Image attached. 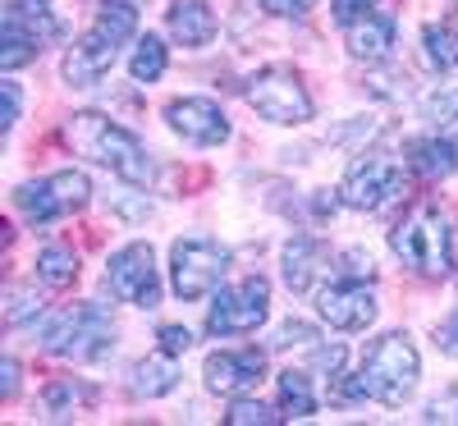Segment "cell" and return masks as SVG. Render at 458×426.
<instances>
[{"label":"cell","mask_w":458,"mask_h":426,"mask_svg":"<svg viewBox=\"0 0 458 426\" xmlns=\"http://www.w3.org/2000/svg\"><path fill=\"white\" fill-rule=\"evenodd\" d=\"M165 64H170V51H165V42L161 37H138V47H133V55H129V73H133V83H157L161 73H165Z\"/></svg>","instance_id":"cell-23"},{"label":"cell","mask_w":458,"mask_h":426,"mask_svg":"<svg viewBox=\"0 0 458 426\" xmlns=\"http://www.w3.org/2000/svg\"><path fill=\"white\" fill-rule=\"evenodd\" d=\"M243 97H248V106L261 115L266 124H308L312 120V97H308V88L298 83V73L293 69H284V64H266V69H257L252 79H248V88H243Z\"/></svg>","instance_id":"cell-6"},{"label":"cell","mask_w":458,"mask_h":426,"mask_svg":"<svg viewBox=\"0 0 458 426\" xmlns=\"http://www.w3.org/2000/svg\"><path fill=\"white\" fill-rule=\"evenodd\" d=\"M32 266H37V280L51 285V289H69L73 280H79V252L64 248V243H47Z\"/></svg>","instance_id":"cell-20"},{"label":"cell","mask_w":458,"mask_h":426,"mask_svg":"<svg viewBox=\"0 0 458 426\" xmlns=\"http://www.w3.org/2000/svg\"><path fill=\"white\" fill-rule=\"evenodd\" d=\"M165 124L193 147H220L229 138V120L211 97H179L165 106Z\"/></svg>","instance_id":"cell-11"},{"label":"cell","mask_w":458,"mask_h":426,"mask_svg":"<svg viewBox=\"0 0 458 426\" xmlns=\"http://www.w3.org/2000/svg\"><path fill=\"white\" fill-rule=\"evenodd\" d=\"M225 422L229 426H276V422H284V413L266 408L261 399H234V408L225 413Z\"/></svg>","instance_id":"cell-27"},{"label":"cell","mask_w":458,"mask_h":426,"mask_svg":"<svg viewBox=\"0 0 458 426\" xmlns=\"http://www.w3.org/2000/svg\"><path fill=\"white\" fill-rule=\"evenodd\" d=\"M202 376H207L211 395L239 399V395H248L252 385L266 376V354H261V348H220V354L207 358Z\"/></svg>","instance_id":"cell-12"},{"label":"cell","mask_w":458,"mask_h":426,"mask_svg":"<svg viewBox=\"0 0 458 426\" xmlns=\"http://www.w3.org/2000/svg\"><path fill=\"white\" fill-rule=\"evenodd\" d=\"M37 312H42V298H37L32 289H10V307H5V321H10V326H23V321H32Z\"/></svg>","instance_id":"cell-28"},{"label":"cell","mask_w":458,"mask_h":426,"mask_svg":"<svg viewBox=\"0 0 458 426\" xmlns=\"http://www.w3.org/2000/svg\"><path fill=\"white\" fill-rule=\"evenodd\" d=\"M293 344H317V330L308 321H284L271 339V348H293Z\"/></svg>","instance_id":"cell-30"},{"label":"cell","mask_w":458,"mask_h":426,"mask_svg":"<svg viewBox=\"0 0 458 426\" xmlns=\"http://www.w3.org/2000/svg\"><path fill=\"white\" fill-rule=\"evenodd\" d=\"M161 354H170V358H183L188 348H193V335H188V326H161Z\"/></svg>","instance_id":"cell-31"},{"label":"cell","mask_w":458,"mask_h":426,"mask_svg":"<svg viewBox=\"0 0 458 426\" xmlns=\"http://www.w3.org/2000/svg\"><path fill=\"white\" fill-rule=\"evenodd\" d=\"M64 142L79 151V157L106 166L110 175H120V179L133 183V188H147L151 179H157V166H151L147 147H142L124 124L106 120V115H97V110L69 115V120H64Z\"/></svg>","instance_id":"cell-1"},{"label":"cell","mask_w":458,"mask_h":426,"mask_svg":"<svg viewBox=\"0 0 458 426\" xmlns=\"http://www.w3.org/2000/svg\"><path fill=\"white\" fill-rule=\"evenodd\" d=\"M408 166L422 175V179H449L458 170V142L454 138H412L408 142Z\"/></svg>","instance_id":"cell-18"},{"label":"cell","mask_w":458,"mask_h":426,"mask_svg":"<svg viewBox=\"0 0 458 426\" xmlns=\"http://www.w3.org/2000/svg\"><path fill=\"white\" fill-rule=\"evenodd\" d=\"M427 120H436V124H458V92H436V97H427Z\"/></svg>","instance_id":"cell-29"},{"label":"cell","mask_w":458,"mask_h":426,"mask_svg":"<svg viewBox=\"0 0 458 426\" xmlns=\"http://www.w3.org/2000/svg\"><path fill=\"white\" fill-rule=\"evenodd\" d=\"M51 192H55V202H60L64 216L69 211H83L88 198H92V179L83 170H55L51 175Z\"/></svg>","instance_id":"cell-26"},{"label":"cell","mask_w":458,"mask_h":426,"mask_svg":"<svg viewBox=\"0 0 458 426\" xmlns=\"http://www.w3.org/2000/svg\"><path fill=\"white\" fill-rule=\"evenodd\" d=\"M326 270H330V252H326L321 239L298 234V239L284 243V285H289L293 294H312Z\"/></svg>","instance_id":"cell-14"},{"label":"cell","mask_w":458,"mask_h":426,"mask_svg":"<svg viewBox=\"0 0 458 426\" xmlns=\"http://www.w3.org/2000/svg\"><path fill=\"white\" fill-rule=\"evenodd\" d=\"M14 207L23 211V220H28V225H51V220H60V216H64V211H60V202H55V192H51V179L19 183Z\"/></svg>","instance_id":"cell-21"},{"label":"cell","mask_w":458,"mask_h":426,"mask_svg":"<svg viewBox=\"0 0 458 426\" xmlns=\"http://www.w3.org/2000/svg\"><path fill=\"white\" fill-rule=\"evenodd\" d=\"M276 390H280V413L284 417H312L317 413V395H312V376L308 371H298V367L280 371Z\"/></svg>","instance_id":"cell-22"},{"label":"cell","mask_w":458,"mask_h":426,"mask_svg":"<svg viewBox=\"0 0 458 426\" xmlns=\"http://www.w3.org/2000/svg\"><path fill=\"white\" fill-rule=\"evenodd\" d=\"M436 348H440L445 358H458V307L436 326Z\"/></svg>","instance_id":"cell-33"},{"label":"cell","mask_w":458,"mask_h":426,"mask_svg":"<svg viewBox=\"0 0 458 426\" xmlns=\"http://www.w3.org/2000/svg\"><path fill=\"white\" fill-rule=\"evenodd\" d=\"M229 270V248H220L216 239H179L170 248V285L183 302H198V298H211Z\"/></svg>","instance_id":"cell-7"},{"label":"cell","mask_w":458,"mask_h":426,"mask_svg":"<svg viewBox=\"0 0 458 426\" xmlns=\"http://www.w3.org/2000/svg\"><path fill=\"white\" fill-rule=\"evenodd\" d=\"M271 312V285L261 276H248L243 285L216 289L211 307H207V330L211 335H248L266 321Z\"/></svg>","instance_id":"cell-10"},{"label":"cell","mask_w":458,"mask_h":426,"mask_svg":"<svg viewBox=\"0 0 458 426\" xmlns=\"http://www.w3.org/2000/svg\"><path fill=\"white\" fill-rule=\"evenodd\" d=\"M0 88H5V129H14L19 124V110H23V92H19L14 79H5Z\"/></svg>","instance_id":"cell-36"},{"label":"cell","mask_w":458,"mask_h":426,"mask_svg":"<svg viewBox=\"0 0 458 426\" xmlns=\"http://www.w3.org/2000/svg\"><path fill=\"white\" fill-rule=\"evenodd\" d=\"M390 248L394 257L417 270L427 280H445L454 270V239H449V220L440 216V207L417 202L394 229H390Z\"/></svg>","instance_id":"cell-3"},{"label":"cell","mask_w":458,"mask_h":426,"mask_svg":"<svg viewBox=\"0 0 458 426\" xmlns=\"http://www.w3.org/2000/svg\"><path fill=\"white\" fill-rule=\"evenodd\" d=\"M114 339V321L101 302H73L64 307L60 317L47 321L42 330V348L55 358H73V362H88V358H101Z\"/></svg>","instance_id":"cell-5"},{"label":"cell","mask_w":458,"mask_h":426,"mask_svg":"<svg viewBox=\"0 0 458 426\" xmlns=\"http://www.w3.org/2000/svg\"><path fill=\"white\" fill-rule=\"evenodd\" d=\"M106 285H110V294L120 302H133V307H142V312L161 307V276H157L151 243H124L120 252H110Z\"/></svg>","instance_id":"cell-9"},{"label":"cell","mask_w":458,"mask_h":426,"mask_svg":"<svg viewBox=\"0 0 458 426\" xmlns=\"http://www.w3.org/2000/svg\"><path fill=\"white\" fill-rule=\"evenodd\" d=\"M339 261H344V270H349V280H371V276H376L371 257H367V252H358V248H349Z\"/></svg>","instance_id":"cell-35"},{"label":"cell","mask_w":458,"mask_h":426,"mask_svg":"<svg viewBox=\"0 0 458 426\" xmlns=\"http://www.w3.org/2000/svg\"><path fill=\"white\" fill-rule=\"evenodd\" d=\"M133 32H138V0H101L97 23L64 55V83L69 88H97L110 73V64L120 60V47Z\"/></svg>","instance_id":"cell-2"},{"label":"cell","mask_w":458,"mask_h":426,"mask_svg":"<svg viewBox=\"0 0 458 426\" xmlns=\"http://www.w3.org/2000/svg\"><path fill=\"white\" fill-rule=\"evenodd\" d=\"M179 385V371H174V362H170V354H161V358H147V362H138L133 367V380H129V390L138 395V399H161V395H170Z\"/></svg>","instance_id":"cell-19"},{"label":"cell","mask_w":458,"mask_h":426,"mask_svg":"<svg viewBox=\"0 0 458 426\" xmlns=\"http://www.w3.org/2000/svg\"><path fill=\"white\" fill-rule=\"evenodd\" d=\"M362 385H367V399L386 404V408H399L412 390H417V376H422V358H417V348L408 335L390 330L380 335L367 358H362Z\"/></svg>","instance_id":"cell-4"},{"label":"cell","mask_w":458,"mask_h":426,"mask_svg":"<svg viewBox=\"0 0 458 426\" xmlns=\"http://www.w3.org/2000/svg\"><path fill=\"white\" fill-rule=\"evenodd\" d=\"M271 14H280V19H302L308 14V0H261Z\"/></svg>","instance_id":"cell-38"},{"label":"cell","mask_w":458,"mask_h":426,"mask_svg":"<svg viewBox=\"0 0 458 426\" xmlns=\"http://www.w3.org/2000/svg\"><path fill=\"white\" fill-rule=\"evenodd\" d=\"M376 10V0H330V14L349 28V23H358L362 14H371Z\"/></svg>","instance_id":"cell-32"},{"label":"cell","mask_w":458,"mask_h":426,"mask_svg":"<svg viewBox=\"0 0 458 426\" xmlns=\"http://www.w3.org/2000/svg\"><path fill=\"white\" fill-rule=\"evenodd\" d=\"M422 55L436 73H449L458 69V32L449 23H427L422 28Z\"/></svg>","instance_id":"cell-24"},{"label":"cell","mask_w":458,"mask_h":426,"mask_svg":"<svg viewBox=\"0 0 458 426\" xmlns=\"http://www.w3.org/2000/svg\"><path fill=\"white\" fill-rule=\"evenodd\" d=\"M394 14H362L358 23H349V55L362 64H386L394 55Z\"/></svg>","instance_id":"cell-15"},{"label":"cell","mask_w":458,"mask_h":426,"mask_svg":"<svg viewBox=\"0 0 458 426\" xmlns=\"http://www.w3.org/2000/svg\"><path fill=\"white\" fill-rule=\"evenodd\" d=\"M42 47H47V37L37 32L32 23H23L19 14H10V10H5V28H0V69L14 73V69L32 64Z\"/></svg>","instance_id":"cell-17"},{"label":"cell","mask_w":458,"mask_h":426,"mask_svg":"<svg viewBox=\"0 0 458 426\" xmlns=\"http://www.w3.org/2000/svg\"><path fill=\"white\" fill-rule=\"evenodd\" d=\"M14 395H19V362L5 358L0 362V399H14Z\"/></svg>","instance_id":"cell-37"},{"label":"cell","mask_w":458,"mask_h":426,"mask_svg":"<svg viewBox=\"0 0 458 426\" xmlns=\"http://www.w3.org/2000/svg\"><path fill=\"white\" fill-rule=\"evenodd\" d=\"M317 307L321 317L335 326V330H367L376 321V294L362 285V280H339V285H326L317 294Z\"/></svg>","instance_id":"cell-13"},{"label":"cell","mask_w":458,"mask_h":426,"mask_svg":"<svg viewBox=\"0 0 458 426\" xmlns=\"http://www.w3.org/2000/svg\"><path fill=\"white\" fill-rule=\"evenodd\" d=\"M399 192H403V166L394 157H386V151H367V157H358L349 166V175H344L339 202L353 207V211H380L386 202H394Z\"/></svg>","instance_id":"cell-8"},{"label":"cell","mask_w":458,"mask_h":426,"mask_svg":"<svg viewBox=\"0 0 458 426\" xmlns=\"http://www.w3.org/2000/svg\"><path fill=\"white\" fill-rule=\"evenodd\" d=\"M170 37L188 51L207 47L216 37V14L207 0H170Z\"/></svg>","instance_id":"cell-16"},{"label":"cell","mask_w":458,"mask_h":426,"mask_svg":"<svg viewBox=\"0 0 458 426\" xmlns=\"http://www.w3.org/2000/svg\"><path fill=\"white\" fill-rule=\"evenodd\" d=\"M97 395H92V385H83V380H51L47 385V395H42V404H47V417H73L79 408H88Z\"/></svg>","instance_id":"cell-25"},{"label":"cell","mask_w":458,"mask_h":426,"mask_svg":"<svg viewBox=\"0 0 458 426\" xmlns=\"http://www.w3.org/2000/svg\"><path fill=\"white\" fill-rule=\"evenodd\" d=\"M312 362H317L321 371L339 376V367H344V344H317V348H312Z\"/></svg>","instance_id":"cell-34"}]
</instances>
